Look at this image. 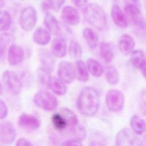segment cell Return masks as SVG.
<instances>
[{"label": "cell", "instance_id": "39", "mask_svg": "<svg viewBox=\"0 0 146 146\" xmlns=\"http://www.w3.org/2000/svg\"><path fill=\"white\" fill-rule=\"evenodd\" d=\"M123 1L125 5H133L141 8V4L140 0H123Z\"/></svg>", "mask_w": 146, "mask_h": 146}, {"label": "cell", "instance_id": "23", "mask_svg": "<svg viewBox=\"0 0 146 146\" xmlns=\"http://www.w3.org/2000/svg\"><path fill=\"white\" fill-rule=\"evenodd\" d=\"M86 64L88 71L92 76L96 78H99L102 76L104 72V68L98 60L94 58H90L87 59Z\"/></svg>", "mask_w": 146, "mask_h": 146}, {"label": "cell", "instance_id": "43", "mask_svg": "<svg viewBox=\"0 0 146 146\" xmlns=\"http://www.w3.org/2000/svg\"><path fill=\"white\" fill-rule=\"evenodd\" d=\"M22 1H23V0H22Z\"/></svg>", "mask_w": 146, "mask_h": 146}, {"label": "cell", "instance_id": "27", "mask_svg": "<svg viewBox=\"0 0 146 146\" xmlns=\"http://www.w3.org/2000/svg\"><path fill=\"white\" fill-rule=\"evenodd\" d=\"M59 112L64 116L67 121L68 128H73L78 125V119L76 115L71 110L63 107L61 108ZM68 128V129H69Z\"/></svg>", "mask_w": 146, "mask_h": 146}, {"label": "cell", "instance_id": "30", "mask_svg": "<svg viewBox=\"0 0 146 146\" xmlns=\"http://www.w3.org/2000/svg\"><path fill=\"white\" fill-rule=\"evenodd\" d=\"M11 17L9 12L1 10L0 15V30L1 31H6L9 30L11 25Z\"/></svg>", "mask_w": 146, "mask_h": 146}, {"label": "cell", "instance_id": "42", "mask_svg": "<svg viewBox=\"0 0 146 146\" xmlns=\"http://www.w3.org/2000/svg\"><path fill=\"white\" fill-rule=\"evenodd\" d=\"M145 142H146V137H145Z\"/></svg>", "mask_w": 146, "mask_h": 146}, {"label": "cell", "instance_id": "2", "mask_svg": "<svg viewBox=\"0 0 146 146\" xmlns=\"http://www.w3.org/2000/svg\"><path fill=\"white\" fill-rule=\"evenodd\" d=\"M84 17L86 21L99 31H104L107 27L108 22L103 9L98 4H88L83 9Z\"/></svg>", "mask_w": 146, "mask_h": 146}, {"label": "cell", "instance_id": "19", "mask_svg": "<svg viewBox=\"0 0 146 146\" xmlns=\"http://www.w3.org/2000/svg\"><path fill=\"white\" fill-rule=\"evenodd\" d=\"M43 23L47 30L50 33L53 34H57L60 30V26L59 22L56 17L51 13L47 12L44 17Z\"/></svg>", "mask_w": 146, "mask_h": 146}, {"label": "cell", "instance_id": "28", "mask_svg": "<svg viewBox=\"0 0 146 146\" xmlns=\"http://www.w3.org/2000/svg\"><path fill=\"white\" fill-rule=\"evenodd\" d=\"M145 61V56L143 51L140 50L132 51L130 57V62L133 67L137 69H140L141 66Z\"/></svg>", "mask_w": 146, "mask_h": 146}, {"label": "cell", "instance_id": "38", "mask_svg": "<svg viewBox=\"0 0 146 146\" xmlns=\"http://www.w3.org/2000/svg\"><path fill=\"white\" fill-rule=\"evenodd\" d=\"M1 61L3 60V58L5 54V51H6V43L5 42V39H3V37L2 36L1 38Z\"/></svg>", "mask_w": 146, "mask_h": 146}, {"label": "cell", "instance_id": "34", "mask_svg": "<svg viewBox=\"0 0 146 146\" xmlns=\"http://www.w3.org/2000/svg\"><path fill=\"white\" fill-rule=\"evenodd\" d=\"M0 104H1V107H0L1 119H4L6 117V116H7V114H8L7 107L6 103L3 100H1Z\"/></svg>", "mask_w": 146, "mask_h": 146}, {"label": "cell", "instance_id": "41", "mask_svg": "<svg viewBox=\"0 0 146 146\" xmlns=\"http://www.w3.org/2000/svg\"><path fill=\"white\" fill-rule=\"evenodd\" d=\"M0 2H1V7L2 8V7H3L4 1H3V0H0Z\"/></svg>", "mask_w": 146, "mask_h": 146}, {"label": "cell", "instance_id": "24", "mask_svg": "<svg viewBox=\"0 0 146 146\" xmlns=\"http://www.w3.org/2000/svg\"><path fill=\"white\" fill-rule=\"evenodd\" d=\"M51 120L53 127L56 131L63 132L69 128L67 120L59 111L52 115Z\"/></svg>", "mask_w": 146, "mask_h": 146}, {"label": "cell", "instance_id": "7", "mask_svg": "<svg viewBox=\"0 0 146 146\" xmlns=\"http://www.w3.org/2000/svg\"><path fill=\"white\" fill-rule=\"evenodd\" d=\"M123 10L129 22L141 29H144L146 27V22L140 7L124 4Z\"/></svg>", "mask_w": 146, "mask_h": 146}, {"label": "cell", "instance_id": "37", "mask_svg": "<svg viewBox=\"0 0 146 146\" xmlns=\"http://www.w3.org/2000/svg\"><path fill=\"white\" fill-rule=\"evenodd\" d=\"M72 1L76 7L82 9L83 10L88 5L87 0H72Z\"/></svg>", "mask_w": 146, "mask_h": 146}, {"label": "cell", "instance_id": "6", "mask_svg": "<svg viewBox=\"0 0 146 146\" xmlns=\"http://www.w3.org/2000/svg\"><path fill=\"white\" fill-rule=\"evenodd\" d=\"M4 87L14 95H18L22 90V83L18 75L14 72L6 70L2 74Z\"/></svg>", "mask_w": 146, "mask_h": 146}, {"label": "cell", "instance_id": "1", "mask_svg": "<svg viewBox=\"0 0 146 146\" xmlns=\"http://www.w3.org/2000/svg\"><path fill=\"white\" fill-rule=\"evenodd\" d=\"M79 111L86 116L95 115L99 108V96L98 91L92 87H86L80 92L77 99Z\"/></svg>", "mask_w": 146, "mask_h": 146}, {"label": "cell", "instance_id": "26", "mask_svg": "<svg viewBox=\"0 0 146 146\" xmlns=\"http://www.w3.org/2000/svg\"><path fill=\"white\" fill-rule=\"evenodd\" d=\"M42 67L49 71H52L54 65V59L51 53L47 50H42L39 54Z\"/></svg>", "mask_w": 146, "mask_h": 146}, {"label": "cell", "instance_id": "35", "mask_svg": "<svg viewBox=\"0 0 146 146\" xmlns=\"http://www.w3.org/2000/svg\"><path fill=\"white\" fill-rule=\"evenodd\" d=\"M82 141L78 140H74V139H70V140H64L61 145H76V146H80L82 145L83 144L82 143Z\"/></svg>", "mask_w": 146, "mask_h": 146}, {"label": "cell", "instance_id": "13", "mask_svg": "<svg viewBox=\"0 0 146 146\" xmlns=\"http://www.w3.org/2000/svg\"><path fill=\"white\" fill-rule=\"evenodd\" d=\"M18 124L22 128L30 131L38 129L40 125V121L37 117L27 113H22L19 116Z\"/></svg>", "mask_w": 146, "mask_h": 146}, {"label": "cell", "instance_id": "4", "mask_svg": "<svg viewBox=\"0 0 146 146\" xmlns=\"http://www.w3.org/2000/svg\"><path fill=\"white\" fill-rule=\"evenodd\" d=\"M37 12L31 6L25 7L19 15V25L21 29L26 32L31 31L37 22Z\"/></svg>", "mask_w": 146, "mask_h": 146}, {"label": "cell", "instance_id": "20", "mask_svg": "<svg viewBox=\"0 0 146 146\" xmlns=\"http://www.w3.org/2000/svg\"><path fill=\"white\" fill-rule=\"evenodd\" d=\"M129 123L133 132L138 135H141L146 131V121L137 115H132Z\"/></svg>", "mask_w": 146, "mask_h": 146}, {"label": "cell", "instance_id": "21", "mask_svg": "<svg viewBox=\"0 0 146 146\" xmlns=\"http://www.w3.org/2000/svg\"><path fill=\"white\" fill-rule=\"evenodd\" d=\"M76 76L82 82H86L89 79V74L87 65L80 59L76 60L75 64Z\"/></svg>", "mask_w": 146, "mask_h": 146}, {"label": "cell", "instance_id": "8", "mask_svg": "<svg viewBox=\"0 0 146 146\" xmlns=\"http://www.w3.org/2000/svg\"><path fill=\"white\" fill-rule=\"evenodd\" d=\"M16 130L13 124L9 121H4L0 125L1 145H9L13 143L16 137Z\"/></svg>", "mask_w": 146, "mask_h": 146}, {"label": "cell", "instance_id": "12", "mask_svg": "<svg viewBox=\"0 0 146 146\" xmlns=\"http://www.w3.org/2000/svg\"><path fill=\"white\" fill-rule=\"evenodd\" d=\"M61 17L65 23L70 25H76L80 22L79 12L71 6H66L62 9Z\"/></svg>", "mask_w": 146, "mask_h": 146}, {"label": "cell", "instance_id": "29", "mask_svg": "<svg viewBox=\"0 0 146 146\" xmlns=\"http://www.w3.org/2000/svg\"><path fill=\"white\" fill-rule=\"evenodd\" d=\"M100 55L102 58L106 62H111L113 58L112 48L107 42H102L100 45Z\"/></svg>", "mask_w": 146, "mask_h": 146}, {"label": "cell", "instance_id": "22", "mask_svg": "<svg viewBox=\"0 0 146 146\" xmlns=\"http://www.w3.org/2000/svg\"><path fill=\"white\" fill-rule=\"evenodd\" d=\"M83 35L86 43L91 48L96 47L99 42V35L97 33L91 28L86 27L83 31Z\"/></svg>", "mask_w": 146, "mask_h": 146}, {"label": "cell", "instance_id": "3", "mask_svg": "<svg viewBox=\"0 0 146 146\" xmlns=\"http://www.w3.org/2000/svg\"><path fill=\"white\" fill-rule=\"evenodd\" d=\"M33 102L39 108L46 111L55 110L58 105L57 98L51 93L39 91L34 96Z\"/></svg>", "mask_w": 146, "mask_h": 146}, {"label": "cell", "instance_id": "14", "mask_svg": "<svg viewBox=\"0 0 146 146\" xmlns=\"http://www.w3.org/2000/svg\"><path fill=\"white\" fill-rule=\"evenodd\" d=\"M111 16L115 24L120 27L125 28L128 26L129 21L124 11L117 5H113L111 9Z\"/></svg>", "mask_w": 146, "mask_h": 146}, {"label": "cell", "instance_id": "11", "mask_svg": "<svg viewBox=\"0 0 146 146\" xmlns=\"http://www.w3.org/2000/svg\"><path fill=\"white\" fill-rule=\"evenodd\" d=\"M23 48L17 44H11L8 49L7 60L11 66H17L20 64L24 58Z\"/></svg>", "mask_w": 146, "mask_h": 146}, {"label": "cell", "instance_id": "31", "mask_svg": "<svg viewBox=\"0 0 146 146\" xmlns=\"http://www.w3.org/2000/svg\"><path fill=\"white\" fill-rule=\"evenodd\" d=\"M82 48L76 41L71 40L68 46V54L71 58L75 59H79L82 56Z\"/></svg>", "mask_w": 146, "mask_h": 146}, {"label": "cell", "instance_id": "25", "mask_svg": "<svg viewBox=\"0 0 146 146\" xmlns=\"http://www.w3.org/2000/svg\"><path fill=\"white\" fill-rule=\"evenodd\" d=\"M106 78L111 86L116 85L120 80V75L117 69L113 65H108L106 68Z\"/></svg>", "mask_w": 146, "mask_h": 146}, {"label": "cell", "instance_id": "33", "mask_svg": "<svg viewBox=\"0 0 146 146\" xmlns=\"http://www.w3.org/2000/svg\"><path fill=\"white\" fill-rule=\"evenodd\" d=\"M66 0H48L47 2L51 10L58 12L65 3Z\"/></svg>", "mask_w": 146, "mask_h": 146}, {"label": "cell", "instance_id": "18", "mask_svg": "<svg viewBox=\"0 0 146 146\" xmlns=\"http://www.w3.org/2000/svg\"><path fill=\"white\" fill-rule=\"evenodd\" d=\"M33 39L34 42L39 45H46L51 39L50 32L46 29L37 28L33 33Z\"/></svg>", "mask_w": 146, "mask_h": 146}, {"label": "cell", "instance_id": "5", "mask_svg": "<svg viewBox=\"0 0 146 146\" xmlns=\"http://www.w3.org/2000/svg\"><path fill=\"white\" fill-rule=\"evenodd\" d=\"M105 100L107 107L110 111L113 112H119L123 107L124 96L120 90L111 89L107 92Z\"/></svg>", "mask_w": 146, "mask_h": 146}, {"label": "cell", "instance_id": "40", "mask_svg": "<svg viewBox=\"0 0 146 146\" xmlns=\"http://www.w3.org/2000/svg\"><path fill=\"white\" fill-rule=\"evenodd\" d=\"M140 70L141 72L142 75H143V76L145 78V79H146V60L144 62V63L141 66Z\"/></svg>", "mask_w": 146, "mask_h": 146}, {"label": "cell", "instance_id": "36", "mask_svg": "<svg viewBox=\"0 0 146 146\" xmlns=\"http://www.w3.org/2000/svg\"><path fill=\"white\" fill-rule=\"evenodd\" d=\"M33 145V143L29 140L23 137L18 139L16 143L17 146H31Z\"/></svg>", "mask_w": 146, "mask_h": 146}, {"label": "cell", "instance_id": "15", "mask_svg": "<svg viewBox=\"0 0 146 146\" xmlns=\"http://www.w3.org/2000/svg\"><path fill=\"white\" fill-rule=\"evenodd\" d=\"M135 46V40L128 34H123L119 38L118 43L119 48L121 53L124 55L131 54Z\"/></svg>", "mask_w": 146, "mask_h": 146}, {"label": "cell", "instance_id": "16", "mask_svg": "<svg viewBox=\"0 0 146 146\" xmlns=\"http://www.w3.org/2000/svg\"><path fill=\"white\" fill-rule=\"evenodd\" d=\"M52 54L57 58L64 57L67 52V43L62 36L55 38L51 44Z\"/></svg>", "mask_w": 146, "mask_h": 146}, {"label": "cell", "instance_id": "10", "mask_svg": "<svg viewBox=\"0 0 146 146\" xmlns=\"http://www.w3.org/2000/svg\"><path fill=\"white\" fill-rule=\"evenodd\" d=\"M133 132L127 128L121 129L116 135V144L119 146L137 145L138 139Z\"/></svg>", "mask_w": 146, "mask_h": 146}, {"label": "cell", "instance_id": "9", "mask_svg": "<svg viewBox=\"0 0 146 146\" xmlns=\"http://www.w3.org/2000/svg\"><path fill=\"white\" fill-rule=\"evenodd\" d=\"M58 74V76L67 83L73 82L76 77L74 66L68 61H62L59 63Z\"/></svg>", "mask_w": 146, "mask_h": 146}, {"label": "cell", "instance_id": "17", "mask_svg": "<svg viewBox=\"0 0 146 146\" xmlns=\"http://www.w3.org/2000/svg\"><path fill=\"white\" fill-rule=\"evenodd\" d=\"M67 83L59 76H51L48 83V87L56 95L62 96L67 91Z\"/></svg>", "mask_w": 146, "mask_h": 146}, {"label": "cell", "instance_id": "32", "mask_svg": "<svg viewBox=\"0 0 146 146\" xmlns=\"http://www.w3.org/2000/svg\"><path fill=\"white\" fill-rule=\"evenodd\" d=\"M139 110L143 115H146V89L141 90L138 96Z\"/></svg>", "mask_w": 146, "mask_h": 146}]
</instances>
